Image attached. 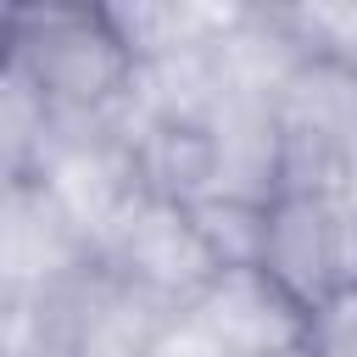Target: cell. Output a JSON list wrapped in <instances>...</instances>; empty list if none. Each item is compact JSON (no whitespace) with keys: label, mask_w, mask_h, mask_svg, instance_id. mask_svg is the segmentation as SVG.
I'll return each instance as SVG.
<instances>
[{"label":"cell","mask_w":357,"mask_h":357,"mask_svg":"<svg viewBox=\"0 0 357 357\" xmlns=\"http://www.w3.org/2000/svg\"><path fill=\"white\" fill-rule=\"evenodd\" d=\"M6 67H17L61 123L123 128L139 84V56L106 6H11Z\"/></svg>","instance_id":"cell-1"},{"label":"cell","mask_w":357,"mask_h":357,"mask_svg":"<svg viewBox=\"0 0 357 357\" xmlns=\"http://www.w3.org/2000/svg\"><path fill=\"white\" fill-rule=\"evenodd\" d=\"M95 262L134 296L156 301L162 312H184L201 301V290L218 279L190 206L156 201V195H134V206L112 223V234L100 240Z\"/></svg>","instance_id":"cell-2"},{"label":"cell","mask_w":357,"mask_h":357,"mask_svg":"<svg viewBox=\"0 0 357 357\" xmlns=\"http://www.w3.org/2000/svg\"><path fill=\"white\" fill-rule=\"evenodd\" d=\"M262 273L307 312L357 284V229L340 190H279L268 206Z\"/></svg>","instance_id":"cell-3"},{"label":"cell","mask_w":357,"mask_h":357,"mask_svg":"<svg viewBox=\"0 0 357 357\" xmlns=\"http://www.w3.org/2000/svg\"><path fill=\"white\" fill-rule=\"evenodd\" d=\"M89 268H95V245L50 201V190L45 184H6V206H0V279H6V290L0 296L61 290Z\"/></svg>","instance_id":"cell-4"},{"label":"cell","mask_w":357,"mask_h":357,"mask_svg":"<svg viewBox=\"0 0 357 357\" xmlns=\"http://www.w3.org/2000/svg\"><path fill=\"white\" fill-rule=\"evenodd\" d=\"M195 312L234 357H301L307 351V307H296L262 268L245 273H218L195 307Z\"/></svg>","instance_id":"cell-5"},{"label":"cell","mask_w":357,"mask_h":357,"mask_svg":"<svg viewBox=\"0 0 357 357\" xmlns=\"http://www.w3.org/2000/svg\"><path fill=\"white\" fill-rule=\"evenodd\" d=\"M123 145H128L139 195H156V201H173V206H195L212 190H223V151H218L212 123H195V117H134V123H123Z\"/></svg>","instance_id":"cell-6"},{"label":"cell","mask_w":357,"mask_h":357,"mask_svg":"<svg viewBox=\"0 0 357 357\" xmlns=\"http://www.w3.org/2000/svg\"><path fill=\"white\" fill-rule=\"evenodd\" d=\"M268 206H273V195H245V190H212L206 201L190 206V223H195V234H201V245H206L218 273L262 268Z\"/></svg>","instance_id":"cell-7"},{"label":"cell","mask_w":357,"mask_h":357,"mask_svg":"<svg viewBox=\"0 0 357 357\" xmlns=\"http://www.w3.org/2000/svg\"><path fill=\"white\" fill-rule=\"evenodd\" d=\"M301 56H324L357 73V6H279Z\"/></svg>","instance_id":"cell-8"},{"label":"cell","mask_w":357,"mask_h":357,"mask_svg":"<svg viewBox=\"0 0 357 357\" xmlns=\"http://www.w3.org/2000/svg\"><path fill=\"white\" fill-rule=\"evenodd\" d=\"M301 357H357V284L329 296L307 318V351Z\"/></svg>","instance_id":"cell-9"},{"label":"cell","mask_w":357,"mask_h":357,"mask_svg":"<svg viewBox=\"0 0 357 357\" xmlns=\"http://www.w3.org/2000/svg\"><path fill=\"white\" fill-rule=\"evenodd\" d=\"M151 357H234V351H229V346H223L195 312H173V318L162 324Z\"/></svg>","instance_id":"cell-10"}]
</instances>
